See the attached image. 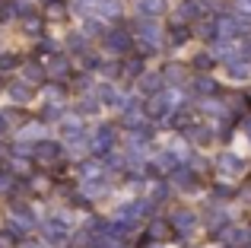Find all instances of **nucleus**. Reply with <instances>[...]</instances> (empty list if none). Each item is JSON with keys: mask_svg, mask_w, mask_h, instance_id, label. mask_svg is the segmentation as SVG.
Wrapping results in <instances>:
<instances>
[{"mask_svg": "<svg viewBox=\"0 0 251 248\" xmlns=\"http://www.w3.org/2000/svg\"><path fill=\"white\" fill-rule=\"evenodd\" d=\"M216 166H220V172H223V175H229V178L242 172V159H239L235 153H223L220 159H216Z\"/></svg>", "mask_w": 251, "mask_h": 248, "instance_id": "obj_1", "label": "nucleus"}, {"mask_svg": "<svg viewBox=\"0 0 251 248\" xmlns=\"http://www.w3.org/2000/svg\"><path fill=\"white\" fill-rule=\"evenodd\" d=\"M172 226H175V229L181 232V236H188V232L197 226V220H194V213H188V210H178V213H175V220H172Z\"/></svg>", "mask_w": 251, "mask_h": 248, "instance_id": "obj_2", "label": "nucleus"}, {"mask_svg": "<svg viewBox=\"0 0 251 248\" xmlns=\"http://www.w3.org/2000/svg\"><path fill=\"white\" fill-rule=\"evenodd\" d=\"M175 16H178V23H188V19H201V6H197V0H184V3H178V10H175Z\"/></svg>", "mask_w": 251, "mask_h": 248, "instance_id": "obj_3", "label": "nucleus"}, {"mask_svg": "<svg viewBox=\"0 0 251 248\" xmlns=\"http://www.w3.org/2000/svg\"><path fill=\"white\" fill-rule=\"evenodd\" d=\"M10 99H13V102H29V99H32L29 83H13V86H10Z\"/></svg>", "mask_w": 251, "mask_h": 248, "instance_id": "obj_4", "label": "nucleus"}, {"mask_svg": "<svg viewBox=\"0 0 251 248\" xmlns=\"http://www.w3.org/2000/svg\"><path fill=\"white\" fill-rule=\"evenodd\" d=\"M108 48L111 51H127L130 48V35H124V32H111V35H108Z\"/></svg>", "mask_w": 251, "mask_h": 248, "instance_id": "obj_5", "label": "nucleus"}, {"mask_svg": "<svg viewBox=\"0 0 251 248\" xmlns=\"http://www.w3.org/2000/svg\"><path fill=\"white\" fill-rule=\"evenodd\" d=\"M64 13H67V0H48V10H45L48 19H64Z\"/></svg>", "mask_w": 251, "mask_h": 248, "instance_id": "obj_6", "label": "nucleus"}, {"mask_svg": "<svg viewBox=\"0 0 251 248\" xmlns=\"http://www.w3.org/2000/svg\"><path fill=\"white\" fill-rule=\"evenodd\" d=\"M229 76H235V80L251 76V64H245V61H229Z\"/></svg>", "mask_w": 251, "mask_h": 248, "instance_id": "obj_7", "label": "nucleus"}, {"mask_svg": "<svg viewBox=\"0 0 251 248\" xmlns=\"http://www.w3.org/2000/svg\"><path fill=\"white\" fill-rule=\"evenodd\" d=\"M48 74L54 76V80L67 76V61H64V57H54V61H51V67H48Z\"/></svg>", "mask_w": 251, "mask_h": 248, "instance_id": "obj_8", "label": "nucleus"}, {"mask_svg": "<svg viewBox=\"0 0 251 248\" xmlns=\"http://www.w3.org/2000/svg\"><path fill=\"white\" fill-rule=\"evenodd\" d=\"M137 6H140V13H150V16H156V13L162 10V0H137Z\"/></svg>", "mask_w": 251, "mask_h": 248, "instance_id": "obj_9", "label": "nucleus"}, {"mask_svg": "<svg viewBox=\"0 0 251 248\" xmlns=\"http://www.w3.org/2000/svg\"><path fill=\"white\" fill-rule=\"evenodd\" d=\"M159 76H153V74H150V76H143V80H140V89H147V96H156V89H159Z\"/></svg>", "mask_w": 251, "mask_h": 248, "instance_id": "obj_10", "label": "nucleus"}, {"mask_svg": "<svg viewBox=\"0 0 251 248\" xmlns=\"http://www.w3.org/2000/svg\"><path fill=\"white\" fill-rule=\"evenodd\" d=\"M35 153H38V159H57V153H61V149H57L54 143H42Z\"/></svg>", "mask_w": 251, "mask_h": 248, "instance_id": "obj_11", "label": "nucleus"}, {"mask_svg": "<svg viewBox=\"0 0 251 248\" xmlns=\"http://www.w3.org/2000/svg\"><path fill=\"white\" fill-rule=\"evenodd\" d=\"M194 89H201V96H210V93L216 89V83H213V80H207V76H201V80L194 83Z\"/></svg>", "mask_w": 251, "mask_h": 248, "instance_id": "obj_12", "label": "nucleus"}, {"mask_svg": "<svg viewBox=\"0 0 251 248\" xmlns=\"http://www.w3.org/2000/svg\"><path fill=\"white\" fill-rule=\"evenodd\" d=\"M166 229H169V226L162 223V220H156V223H150V236H153V239H162V236H166Z\"/></svg>", "mask_w": 251, "mask_h": 248, "instance_id": "obj_13", "label": "nucleus"}, {"mask_svg": "<svg viewBox=\"0 0 251 248\" xmlns=\"http://www.w3.org/2000/svg\"><path fill=\"white\" fill-rule=\"evenodd\" d=\"M25 76H29V80H42V76H45V70L38 67V64H29V67H25Z\"/></svg>", "mask_w": 251, "mask_h": 248, "instance_id": "obj_14", "label": "nucleus"}, {"mask_svg": "<svg viewBox=\"0 0 251 248\" xmlns=\"http://www.w3.org/2000/svg\"><path fill=\"white\" fill-rule=\"evenodd\" d=\"M13 64H16V57H13V54H3V57H0V70H10Z\"/></svg>", "mask_w": 251, "mask_h": 248, "instance_id": "obj_15", "label": "nucleus"}, {"mask_svg": "<svg viewBox=\"0 0 251 248\" xmlns=\"http://www.w3.org/2000/svg\"><path fill=\"white\" fill-rule=\"evenodd\" d=\"M6 130H10V121H6V115L0 112V134H6Z\"/></svg>", "mask_w": 251, "mask_h": 248, "instance_id": "obj_16", "label": "nucleus"}, {"mask_svg": "<svg viewBox=\"0 0 251 248\" xmlns=\"http://www.w3.org/2000/svg\"><path fill=\"white\" fill-rule=\"evenodd\" d=\"M242 198H245V200H251V185H245V191H242Z\"/></svg>", "mask_w": 251, "mask_h": 248, "instance_id": "obj_17", "label": "nucleus"}, {"mask_svg": "<svg viewBox=\"0 0 251 248\" xmlns=\"http://www.w3.org/2000/svg\"><path fill=\"white\" fill-rule=\"evenodd\" d=\"M245 137H248V143H251V118H248V124H245Z\"/></svg>", "mask_w": 251, "mask_h": 248, "instance_id": "obj_18", "label": "nucleus"}, {"mask_svg": "<svg viewBox=\"0 0 251 248\" xmlns=\"http://www.w3.org/2000/svg\"><path fill=\"white\" fill-rule=\"evenodd\" d=\"M239 6L242 10H251V0H239Z\"/></svg>", "mask_w": 251, "mask_h": 248, "instance_id": "obj_19", "label": "nucleus"}, {"mask_svg": "<svg viewBox=\"0 0 251 248\" xmlns=\"http://www.w3.org/2000/svg\"><path fill=\"white\" fill-rule=\"evenodd\" d=\"M23 248H45V245H38V242H29V245H23Z\"/></svg>", "mask_w": 251, "mask_h": 248, "instance_id": "obj_20", "label": "nucleus"}]
</instances>
